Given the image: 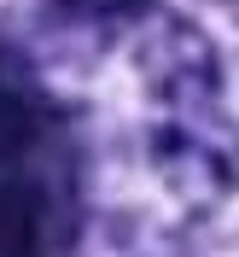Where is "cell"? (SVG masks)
I'll return each mask as SVG.
<instances>
[{"mask_svg":"<svg viewBox=\"0 0 239 257\" xmlns=\"http://www.w3.org/2000/svg\"><path fill=\"white\" fill-rule=\"evenodd\" d=\"M35 135H41V99H35V88L18 70L0 64V158L30 152Z\"/></svg>","mask_w":239,"mask_h":257,"instance_id":"obj_1","label":"cell"},{"mask_svg":"<svg viewBox=\"0 0 239 257\" xmlns=\"http://www.w3.org/2000/svg\"><path fill=\"white\" fill-rule=\"evenodd\" d=\"M0 257H41V205L18 181H0Z\"/></svg>","mask_w":239,"mask_h":257,"instance_id":"obj_2","label":"cell"}]
</instances>
